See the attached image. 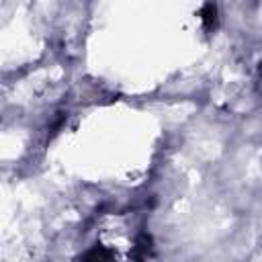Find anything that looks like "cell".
<instances>
[{
    "label": "cell",
    "mask_w": 262,
    "mask_h": 262,
    "mask_svg": "<svg viewBox=\"0 0 262 262\" xmlns=\"http://www.w3.org/2000/svg\"><path fill=\"white\" fill-rule=\"evenodd\" d=\"M82 262H119V260L115 258V254H113L108 248L96 244V246H92V248L84 254Z\"/></svg>",
    "instance_id": "cell-1"
},
{
    "label": "cell",
    "mask_w": 262,
    "mask_h": 262,
    "mask_svg": "<svg viewBox=\"0 0 262 262\" xmlns=\"http://www.w3.org/2000/svg\"><path fill=\"white\" fill-rule=\"evenodd\" d=\"M201 14H203L201 18H203V25H205V29H207V31H211V29L215 27V20H217V8H215L213 4H205Z\"/></svg>",
    "instance_id": "cell-2"
}]
</instances>
